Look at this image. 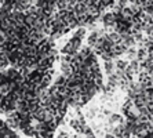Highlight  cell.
Returning <instances> with one entry per match:
<instances>
[{"instance_id": "obj_3", "label": "cell", "mask_w": 153, "mask_h": 138, "mask_svg": "<svg viewBox=\"0 0 153 138\" xmlns=\"http://www.w3.org/2000/svg\"><path fill=\"white\" fill-rule=\"evenodd\" d=\"M7 138H19V135H18L14 130H11V131H10V134H8V137H7Z\"/></svg>"}, {"instance_id": "obj_1", "label": "cell", "mask_w": 153, "mask_h": 138, "mask_svg": "<svg viewBox=\"0 0 153 138\" xmlns=\"http://www.w3.org/2000/svg\"><path fill=\"white\" fill-rule=\"evenodd\" d=\"M102 22H103V25H105L106 28H112L114 31L116 24H117V15L114 14V13H108V14L103 15Z\"/></svg>"}, {"instance_id": "obj_2", "label": "cell", "mask_w": 153, "mask_h": 138, "mask_svg": "<svg viewBox=\"0 0 153 138\" xmlns=\"http://www.w3.org/2000/svg\"><path fill=\"white\" fill-rule=\"evenodd\" d=\"M84 35H85V29H84V28H79L77 31H76V33H75V37H77V39L83 40Z\"/></svg>"}]
</instances>
